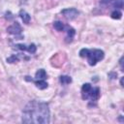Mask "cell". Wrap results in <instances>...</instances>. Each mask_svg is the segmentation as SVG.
Listing matches in <instances>:
<instances>
[{
    "label": "cell",
    "mask_w": 124,
    "mask_h": 124,
    "mask_svg": "<svg viewBox=\"0 0 124 124\" xmlns=\"http://www.w3.org/2000/svg\"><path fill=\"white\" fill-rule=\"evenodd\" d=\"M23 123L47 124L49 123V108L48 105L37 100L30 101L22 111Z\"/></svg>",
    "instance_id": "obj_1"
},
{
    "label": "cell",
    "mask_w": 124,
    "mask_h": 124,
    "mask_svg": "<svg viewBox=\"0 0 124 124\" xmlns=\"http://www.w3.org/2000/svg\"><path fill=\"white\" fill-rule=\"evenodd\" d=\"M79 55L80 57H86L87 62L90 66H95L105 56L104 51L101 49H97V48H93V49L82 48L79 51Z\"/></svg>",
    "instance_id": "obj_2"
},
{
    "label": "cell",
    "mask_w": 124,
    "mask_h": 124,
    "mask_svg": "<svg viewBox=\"0 0 124 124\" xmlns=\"http://www.w3.org/2000/svg\"><path fill=\"white\" fill-rule=\"evenodd\" d=\"M81 98L83 100L96 102L100 98V88L93 87L90 83H84L81 87Z\"/></svg>",
    "instance_id": "obj_3"
},
{
    "label": "cell",
    "mask_w": 124,
    "mask_h": 124,
    "mask_svg": "<svg viewBox=\"0 0 124 124\" xmlns=\"http://www.w3.org/2000/svg\"><path fill=\"white\" fill-rule=\"evenodd\" d=\"M61 13L68 19H74L78 16V11L77 9H75V8H69V9L62 10Z\"/></svg>",
    "instance_id": "obj_4"
},
{
    "label": "cell",
    "mask_w": 124,
    "mask_h": 124,
    "mask_svg": "<svg viewBox=\"0 0 124 124\" xmlns=\"http://www.w3.org/2000/svg\"><path fill=\"white\" fill-rule=\"evenodd\" d=\"M15 48L16 49H19V50H26L29 53H35L36 49H37V46L34 44H31L29 46H25V45H20L19 44V45H16Z\"/></svg>",
    "instance_id": "obj_5"
},
{
    "label": "cell",
    "mask_w": 124,
    "mask_h": 124,
    "mask_svg": "<svg viewBox=\"0 0 124 124\" xmlns=\"http://www.w3.org/2000/svg\"><path fill=\"white\" fill-rule=\"evenodd\" d=\"M7 31H8L10 34H13V35L18 36V35H20V34H21L22 29H21V26L19 25V23H18V22H15L13 25H11V26H9V27L7 28Z\"/></svg>",
    "instance_id": "obj_6"
},
{
    "label": "cell",
    "mask_w": 124,
    "mask_h": 124,
    "mask_svg": "<svg viewBox=\"0 0 124 124\" xmlns=\"http://www.w3.org/2000/svg\"><path fill=\"white\" fill-rule=\"evenodd\" d=\"M25 80H28V81H31V82H34L35 85L39 88V89H46L47 88V82L45 81V79H32V78H29L28 76L25 77Z\"/></svg>",
    "instance_id": "obj_7"
},
{
    "label": "cell",
    "mask_w": 124,
    "mask_h": 124,
    "mask_svg": "<svg viewBox=\"0 0 124 124\" xmlns=\"http://www.w3.org/2000/svg\"><path fill=\"white\" fill-rule=\"evenodd\" d=\"M67 36H66V38H65V42L66 43H72L73 42V39H74V37H75V34H76V31H75V29L74 28H72V27H70V26H68L67 27Z\"/></svg>",
    "instance_id": "obj_8"
},
{
    "label": "cell",
    "mask_w": 124,
    "mask_h": 124,
    "mask_svg": "<svg viewBox=\"0 0 124 124\" xmlns=\"http://www.w3.org/2000/svg\"><path fill=\"white\" fill-rule=\"evenodd\" d=\"M19 16L21 17V19H22V21L25 23V24H28L29 22H30V19H31V16H30V15L28 14V13H26L25 11H23V10H21L20 12H19Z\"/></svg>",
    "instance_id": "obj_9"
},
{
    "label": "cell",
    "mask_w": 124,
    "mask_h": 124,
    "mask_svg": "<svg viewBox=\"0 0 124 124\" xmlns=\"http://www.w3.org/2000/svg\"><path fill=\"white\" fill-rule=\"evenodd\" d=\"M35 78L36 79H46V73L44 69H40L36 72V75H35Z\"/></svg>",
    "instance_id": "obj_10"
},
{
    "label": "cell",
    "mask_w": 124,
    "mask_h": 124,
    "mask_svg": "<svg viewBox=\"0 0 124 124\" xmlns=\"http://www.w3.org/2000/svg\"><path fill=\"white\" fill-rule=\"evenodd\" d=\"M53 26H54V29L57 30V31H64L68 27V25H65L61 21H55L53 23Z\"/></svg>",
    "instance_id": "obj_11"
},
{
    "label": "cell",
    "mask_w": 124,
    "mask_h": 124,
    "mask_svg": "<svg viewBox=\"0 0 124 124\" xmlns=\"http://www.w3.org/2000/svg\"><path fill=\"white\" fill-rule=\"evenodd\" d=\"M109 3H112L113 8L115 9H123V0H110Z\"/></svg>",
    "instance_id": "obj_12"
},
{
    "label": "cell",
    "mask_w": 124,
    "mask_h": 124,
    "mask_svg": "<svg viewBox=\"0 0 124 124\" xmlns=\"http://www.w3.org/2000/svg\"><path fill=\"white\" fill-rule=\"evenodd\" d=\"M59 81L62 83V84H69L72 82V78L71 77L69 76H61L59 78Z\"/></svg>",
    "instance_id": "obj_13"
},
{
    "label": "cell",
    "mask_w": 124,
    "mask_h": 124,
    "mask_svg": "<svg viewBox=\"0 0 124 124\" xmlns=\"http://www.w3.org/2000/svg\"><path fill=\"white\" fill-rule=\"evenodd\" d=\"M111 17L112 18H114V19H120L121 17H122V13L120 12V11H118V10H115V11H113L112 13H111Z\"/></svg>",
    "instance_id": "obj_14"
},
{
    "label": "cell",
    "mask_w": 124,
    "mask_h": 124,
    "mask_svg": "<svg viewBox=\"0 0 124 124\" xmlns=\"http://www.w3.org/2000/svg\"><path fill=\"white\" fill-rule=\"evenodd\" d=\"M18 61V57L16 56V55H12L11 57H9V58H7V62L8 63H14V62H17Z\"/></svg>",
    "instance_id": "obj_15"
}]
</instances>
